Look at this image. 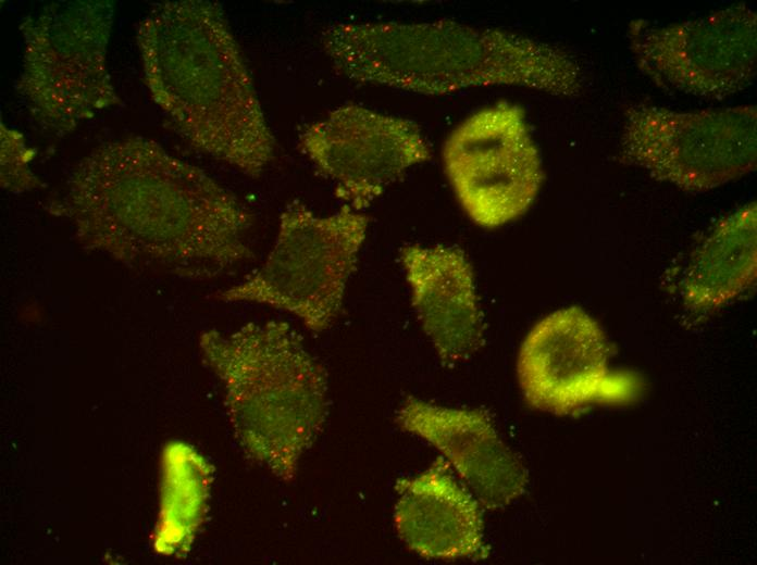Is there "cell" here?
<instances>
[{
	"label": "cell",
	"mask_w": 757,
	"mask_h": 565,
	"mask_svg": "<svg viewBox=\"0 0 757 565\" xmlns=\"http://www.w3.org/2000/svg\"><path fill=\"white\" fill-rule=\"evenodd\" d=\"M213 468L190 445L169 444L164 453L162 510L156 547L161 553L186 554L202 523Z\"/></svg>",
	"instance_id": "16"
},
{
	"label": "cell",
	"mask_w": 757,
	"mask_h": 565,
	"mask_svg": "<svg viewBox=\"0 0 757 565\" xmlns=\"http://www.w3.org/2000/svg\"><path fill=\"white\" fill-rule=\"evenodd\" d=\"M203 360L222 381L235 436L247 456L291 481L327 414V375L299 334L280 321L200 336Z\"/></svg>",
	"instance_id": "4"
},
{
	"label": "cell",
	"mask_w": 757,
	"mask_h": 565,
	"mask_svg": "<svg viewBox=\"0 0 757 565\" xmlns=\"http://www.w3.org/2000/svg\"><path fill=\"white\" fill-rule=\"evenodd\" d=\"M443 162L462 209L484 228L525 213L544 179L524 111L506 101L461 122L444 143Z\"/></svg>",
	"instance_id": "9"
},
{
	"label": "cell",
	"mask_w": 757,
	"mask_h": 565,
	"mask_svg": "<svg viewBox=\"0 0 757 565\" xmlns=\"http://www.w3.org/2000/svg\"><path fill=\"white\" fill-rule=\"evenodd\" d=\"M753 104L679 111L635 102L623 113L618 160L682 190L705 192L755 171Z\"/></svg>",
	"instance_id": "6"
},
{
	"label": "cell",
	"mask_w": 757,
	"mask_h": 565,
	"mask_svg": "<svg viewBox=\"0 0 757 565\" xmlns=\"http://www.w3.org/2000/svg\"><path fill=\"white\" fill-rule=\"evenodd\" d=\"M400 261L412 305L440 361L468 360L484 342L474 275L463 251L450 246L407 244Z\"/></svg>",
	"instance_id": "13"
},
{
	"label": "cell",
	"mask_w": 757,
	"mask_h": 565,
	"mask_svg": "<svg viewBox=\"0 0 757 565\" xmlns=\"http://www.w3.org/2000/svg\"><path fill=\"white\" fill-rule=\"evenodd\" d=\"M322 49L343 77L422 96L513 86L575 97L584 73L574 55L519 33L452 20L334 23Z\"/></svg>",
	"instance_id": "2"
},
{
	"label": "cell",
	"mask_w": 757,
	"mask_h": 565,
	"mask_svg": "<svg viewBox=\"0 0 757 565\" xmlns=\"http://www.w3.org/2000/svg\"><path fill=\"white\" fill-rule=\"evenodd\" d=\"M300 150L334 184L344 205L361 212L432 150L413 121L344 104L306 126Z\"/></svg>",
	"instance_id": "10"
},
{
	"label": "cell",
	"mask_w": 757,
	"mask_h": 565,
	"mask_svg": "<svg viewBox=\"0 0 757 565\" xmlns=\"http://www.w3.org/2000/svg\"><path fill=\"white\" fill-rule=\"evenodd\" d=\"M63 204L82 246L132 268L203 279L253 255L243 203L152 141L95 149L72 172Z\"/></svg>",
	"instance_id": "1"
},
{
	"label": "cell",
	"mask_w": 757,
	"mask_h": 565,
	"mask_svg": "<svg viewBox=\"0 0 757 565\" xmlns=\"http://www.w3.org/2000/svg\"><path fill=\"white\" fill-rule=\"evenodd\" d=\"M757 211L750 202L720 219L693 251L682 297L695 311L717 309L742 294L757 274Z\"/></svg>",
	"instance_id": "15"
},
{
	"label": "cell",
	"mask_w": 757,
	"mask_h": 565,
	"mask_svg": "<svg viewBox=\"0 0 757 565\" xmlns=\"http://www.w3.org/2000/svg\"><path fill=\"white\" fill-rule=\"evenodd\" d=\"M396 423L440 451L485 507L502 508L524 492L525 468L482 412L408 398Z\"/></svg>",
	"instance_id": "12"
},
{
	"label": "cell",
	"mask_w": 757,
	"mask_h": 565,
	"mask_svg": "<svg viewBox=\"0 0 757 565\" xmlns=\"http://www.w3.org/2000/svg\"><path fill=\"white\" fill-rule=\"evenodd\" d=\"M610 352L603 329L582 309L555 311L531 329L519 352L525 400L537 410L570 415L591 404L631 399L634 381L610 369Z\"/></svg>",
	"instance_id": "11"
},
{
	"label": "cell",
	"mask_w": 757,
	"mask_h": 565,
	"mask_svg": "<svg viewBox=\"0 0 757 565\" xmlns=\"http://www.w3.org/2000/svg\"><path fill=\"white\" fill-rule=\"evenodd\" d=\"M368 226L369 217L349 206L318 216L295 201L282 212L275 243L261 267L216 298L286 311L308 329L323 331L342 310Z\"/></svg>",
	"instance_id": "5"
},
{
	"label": "cell",
	"mask_w": 757,
	"mask_h": 565,
	"mask_svg": "<svg viewBox=\"0 0 757 565\" xmlns=\"http://www.w3.org/2000/svg\"><path fill=\"white\" fill-rule=\"evenodd\" d=\"M111 23L108 2L58 3L24 22L20 88L49 128L73 129L119 101L104 65Z\"/></svg>",
	"instance_id": "7"
},
{
	"label": "cell",
	"mask_w": 757,
	"mask_h": 565,
	"mask_svg": "<svg viewBox=\"0 0 757 565\" xmlns=\"http://www.w3.org/2000/svg\"><path fill=\"white\" fill-rule=\"evenodd\" d=\"M626 40L638 71L665 91L721 100L756 78L757 14L745 3L669 24L634 20Z\"/></svg>",
	"instance_id": "8"
},
{
	"label": "cell",
	"mask_w": 757,
	"mask_h": 565,
	"mask_svg": "<svg viewBox=\"0 0 757 565\" xmlns=\"http://www.w3.org/2000/svg\"><path fill=\"white\" fill-rule=\"evenodd\" d=\"M138 42L149 90L182 136L260 177L276 140L222 8L196 0L159 3L141 21Z\"/></svg>",
	"instance_id": "3"
},
{
	"label": "cell",
	"mask_w": 757,
	"mask_h": 565,
	"mask_svg": "<svg viewBox=\"0 0 757 565\" xmlns=\"http://www.w3.org/2000/svg\"><path fill=\"white\" fill-rule=\"evenodd\" d=\"M394 525L400 540L422 557H485L484 525L476 498L439 457L413 478L396 484Z\"/></svg>",
	"instance_id": "14"
}]
</instances>
